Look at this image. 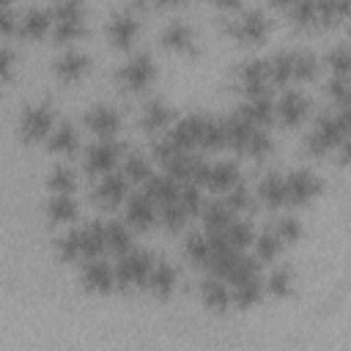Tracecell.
<instances>
[{
    "label": "cell",
    "instance_id": "24",
    "mask_svg": "<svg viewBox=\"0 0 351 351\" xmlns=\"http://www.w3.org/2000/svg\"><path fill=\"white\" fill-rule=\"evenodd\" d=\"M47 214L55 219V222H69L74 219L77 214V203L71 195H55L49 203H47Z\"/></svg>",
    "mask_w": 351,
    "mask_h": 351
},
{
    "label": "cell",
    "instance_id": "9",
    "mask_svg": "<svg viewBox=\"0 0 351 351\" xmlns=\"http://www.w3.org/2000/svg\"><path fill=\"white\" fill-rule=\"evenodd\" d=\"M101 250H107V230H104V225L101 222H90V225L80 228V252H82V258L93 261V258H99Z\"/></svg>",
    "mask_w": 351,
    "mask_h": 351
},
{
    "label": "cell",
    "instance_id": "28",
    "mask_svg": "<svg viewBox=\"0 0 351 351\" xmlns=\"http://www.w3.org/2000/svg\"><path fill=\"white\" fill-rule=\"evenodd\" d=\"M261 197H263L269 206H280V203H285L282 178H280L277 173H271V176H266V178L261 181Z\"/></svg>",
    "mask_w": 351,
    "mask_h": 351
},
{
    "label": "cell",
    "instance_id": "7",
    "mask_svg": "<svg viewBox=\"0 0 351 351\" xmlns=\"http://www.w3.org/2000/svg\"><path fill=\"white\" fill-rule=\"evenodd\" d=\"M228 25L236 30L239 38H247V41H255V38H261L266 33V16L261 11H255V8L239 11Z\"/></svg>",
    "mask_w": 351,
    "mask_h": 351
},
{
    "label": "cell",
    "instance_id": "33",
    "mask_svg": "<svg viewBox=\"0 0 351 351\" xmlns=\"http://www.w3.org/2000/svg\"><path fill=\"white\" fill-rule=\"evenodd\" d=\"M123 178H134V181H145L151 173H148V162L143 156H129L126 165H123Z\"/></svg>",
    "mask_w": 351,
    "mask_h": 351
},
{
    "label": "cell",
    "instance_id": "16",
    "mask_svg": "<svg viewBox=\"0 0 351 351\" xmlns=\"http://www.w3.org/2000/svg\"><path fill=\"white\" fill-rule=\"evenodd\" d=\"M123 192H126V178L121 173H104L96 186V197L101 203H115L118 197H123Z\"/></svg>",
    "mask_w": 351,
    "mask_h": 351
},
{
    "label": "cell",
    "instance_id": "27",
    "mask_svg": "<svg viewBox=\"0 0 351 351\" xmlns=\"http://www.w3.org/2000/svg\"><path fill=\"white\" fill-rule=\"evenodd\" d=\"M315 71V55L307 49L291 52V80H304Z\"/></svg>",
    "mask_w": 351,
    "mask_h": 351
},
{
    "label": "cell",
    "instance_id": "22",
    "mask_svg": "<svg viewBox=\"0 0 351 351\" xmlns=\"http://www.w3.org/2000/svg\"><path fill=\"white\" fill-rule=\"evenodd\" d=\"M261 291H263L261 277H258V274H250V277L233 282V293H230V296H233L239 304H250V302H255V299L261 296Z\"/></svg>",
    "mask_w": 351,
    "mask_h": 351
},
{
    "label": "cell",
    "instance_id": "34",
    "mask_svg": "<svg viewBox=\"0 0 351 351\" xmlns=\"http://www.w3.org/2000/svg\"><path fill=\"white\" fill-rule=\"evenodd\" d=\"M58 250H60L63 258H82V252H80V230H71V233L60 236L58 239Z\"/></svg>",
    "mask_w": 351,
    "mask_h": 351
},
{
    "label": "cell",
    "instance_id": "43",
    "mask_svg": "<svg viewBox=\"0 0 351 351\" xmlns=\"http://www.w3.org/2000/svg\"><path fill=\"white\" fill-rule=\"evenodd\" d=\"M14 22H16L14 8H11V5H5V3H0V33H3V30H8Z\"/></svg>",
    "mask_w": 351,
    "mask_h": 351
},
{
    "label": "cell",
    "instance_id": "26",
    "mask_svg": "<svg viewBox=\"0 0 351 351\" xmlns=\"http://www.w3.org/2000/svg\"><path fill=\"white\" fill-rule=\"evenodd\" d=\"M167 121H170L167 104H162V101H148V104H145V110H143V126H145L148 132L162 129Z\"/></svg>",
    "mask_w": 351,
    "mask_h": 351
},
{
    "label": "cell",
    "instance_id": "5",
    "mask_svg": "<svg viewBox=\"0 0 351 351\" xmlns=\"http://www.w3.org/2000/svg\"><path fill=\"white\" fill-rule=\"evenodd\" d=\"M49 132H52V110L47 104L27 107L25 115H22V134L30 137V140H38Z\"/></svg>",
    "mask_w": 351,
    "mask_h": 351
},
{
    "label": "cell",
    "instance_id": "14",
    "mask_svg": "<svg viewBox=\"0 0 351 351\" xmlns=\"http://www.w3.org/2000/svg\"><path fill=\"white\" fill-rule=\"evenodd\" d=\"M277 110H280V118H282L285 123H299V121L304 118V112H307V101H304L302 93L288 90V93L280 99Z\"/></svg>",
    "mask_w": 351,
    "mask_h": 351
},
{
    "label": "cell",
    "instance_id": "1",
    "mask_svg": "<svg viewBox=\"0 0 351 351\" xmlns=\"http://www.w3.org/2000/svg\"><path fill=\"white\" fill-rule=\"evenodd\" d=\"M151 258L148 252H140V250H132V252H123L118 266L112 269L115 271V282L123 285V288H132V285H145L148 280V271H151Z\"/></svg>",
    "mask_w": 351,
    "mask_h": 351
},
{
    "label": "cell",
    "instance_id": "32",
    "mask_svg": "<svg viewBox=\"0 0 351 351\" xmlns=\"http://www.w3.org/2000/svg\"><path fill=\"white\" fill-rule=\"evenodd\" d=\"M186 255H189L192 261L206 263V261H208V239H206L203 233H192V236L186 239Z\"/></svg>",
    "mask_w": 351,
    "mask_h": 351
},
{
    "label": "cell",
    "instance_id": "11",
    "mask_svg": "<svg viewBox=\"0 0 351 351\" xmlns=\"http://www.w3.org/2000/svg\"><path fill=\"white\" fill-rule=\"evenodd\" d=\"M241 82H244V88H247L250 96L266 93V82H269V66H266V60H250L241 69Z\"/></svg>",
    "mask_w": 351,
    "mask_h": 351
},
{
    "label": "cell",
    "instance_id": "30",
    "mask_svg": "<svg viewBox=\"0 0 351 351\" xmlns=\"http://www.w3.org/2000/svg\"><path fill=\"white\" fill-rule=\"evenodd\" d=\"M71 186H74V170L66 167V165L55 167L52 176H49V189H52L55 195H69Z\"/></svg>",
    "mask_w": 351,
    "mask_h": 351
},
{
    "label": "cell",
    "instance_id": "17",
    "mask_svg": "<svg viewBox=\"0 0 351 351\" xmlns=\"http://www.w3.org/2000/svg\"><path fill=\"white\" fill-rule=\"evenodd\" d=\"M145 285L154 291V293H170L173 285H176V271L170 263H154L151 271H148V280Z\"/></svg>",
    "mask_w": 351,
    "mask_h": 351
},
{
    "label": "cell",
    "instance_id": "15",
    "mask_svg": "<svg viewBox=\"0 0 351 351\" xmlns=\"http://www.w3.org/2000/svg\"><path fill=\"white\" fill-rule=\"evenodd\" d=\"M211 189H228L236 184V165L233 162H217V165H208L206 170V181Z\"/></svg>",
    "mask_w": 351,
    "mask_h": 351
},
{
    "label": "cell",
    "instance_id": "18",
    "mask_svg": "<svg viewBox=\"0 0 351 351\" xmlns=\"http://www.w3.org/2000/svg\"><path fill=\"white\" fill-rule=\"evenodd\" d=\"M49 22H52L49 11L33 5V8L22 11V16H19V30H22L25 36H38V33H44V27H47Z\"/></svg>",
    "mask_w": 351,
    "mask_h": 351
},
{
    "label": "cell",
    "instance_id": "42",
    "mask_svg": "<svg viewBox=\"0 0 351 351\" xmlns=\"http://www.w3.org/2000/svg\"><path fill=\"white\" fill-rule=\"evenodd\" d=\"M329 93L346 107V96H348V82H346V77H335V80L329 82Z\"/></svg>",
    "mask_w": 351,
    "mask_h": 351
},
{
    "label": "cell",
    "instance_id": "8",
    "mask_svg": "<svg viewBox=\"0 0 351 351\" xmlns=\"http://www.w3.org/2000/svg\"><path fill=\"white\" fill-rule=\"evenodd\" d=\"M88 126L96 132V134H101L104 140H110L115 132H118V126H121V115H118V110L115 107H110V104H96L90 112H88Z\"/></svg>",
    "mask_w": 351,
    "mask_h": 351
},
{
    "label": "cell",
    "instance_id": "19",
    "mask_svg": "<svg viewBox=\"0 0 351 351\" xmlns=\"http://www.w3.org/2000/svg\"><path fill=\"white\" fill-rule=\"evenodd\" d=\"M85 66H88V58H85L80 49H66V52H63V55L55 60L58 74H60V77H66V80L80 77V74L85 71Z\"/></svg>",
    "mask_w": 351,
    "mask_h": 351
},
{
    "label": "cell",
    "instance_id": "29",
    "mask_svg": "<svg viewBox=\"0 0 351 351\" xmlns=\"http://www.w3.org/2000/svg\"><path fill=\"white\" fill-rule=\"evenodd\" d=\"M225 239H228V244H230L233 250L241 252V247L252 241V225H250V222H230V225L225 228Z\"/></svg>",
    "mask_w": 351,
    "mask_h": 351
},
{
    "label": "cell",
    "instance_id": "13",
    "mask_svg": "<svg viewBox=\"0 0 351 351\" xmlns=\"http://www.w3.org/2000/svg\"><path fill=\"white\" fill-rule=\"evenodd\" d=\"M126 219L134 225V228H145L151 225L154 219V203L140 192V195H132L129 203H126Z\"/></svg>",
    "mask_w": 351,
    "mask_h": 351
},
{
    "label": "cell",
    "instance_id": "35",
    "mask_svg": "<svg viewBox=\"0 0 351 351\" xmlns=\"http://www.w3.org/2000/svg\"><path fill=\"white\" fill-rule=\"evenodd\" d=\"M271 233L277 236V241H280V244H282V241H293V239L299 236V222H296L293 217H282Z\"/></svg>",
    "mask_w": 351,
    "mask_h": 351
},
{
    "label": "cell",
    "instance_id": "37",
    "mask_svg": "<svg viewBox=\"0 0 351 351\" xmlns=\"http://www.w3.org/2000/svg\"><path fill=\"white\" fill-rule=\"evenodd\" d=\"M288 285H291V271H288V269H274V271L269 274V280H266V288H269L271 293H285Z\"/></svg>",
    "mask_w": 351,
    "mask_h": 351
},
{
    "label": "cell",
    "instance_id": "12",
    "mask_svg": "<svg viewBox=\"0 0 351 351\" xmlns=\"http://www.w3.org/2000/svg\"><path fill=\"white\" fill-rule=\"evenodd\" d=\"M107 30H110L115 44H126L137 30V19H134L132 11H115L110 16V22H107Z\"/></svg>",
    "mask_w": 351,
    "mask_h": 351
},
{
    "label": "cell",
    "instance_id": "25",
    "mask_svg": "<svg viewBox=\"0 0 351 351\" xmlns=\"http://www.w3.org/2000/svg\"><path fill=\"white\" fill-rule=\"evenodd\" d=\"M77 145V132L71 123H60L58 129L49 132V148L58 151V154H69L71 148Z\"/></svg>",
    "mask_w": 351,
    "mask_h": 351
},
{
    "label": "cell",
    "instance_id": "44",
    "mask_svg": "<svg viewBox=\"0 0 351 351\" xmlns=\"http://www.w3.org/2000/svg\"><path fill=\"white\" fill-rule=\"evenodd\" d=\"M8 66H11V49L0 44V74H5V71H8Z\"/></svg>",
    "mask_w": 351,
    "mask_h": 351
},
{
    "label": "cell",
    "instance_id": "40",
    "mask_svg": "<svg viewBox=\"0 0 351 351\" xmlns=\"http://www.w3.org/2000/svg\"><path fill=\"white\" fill-rule=\"evenodd\" d=\"M291 14H293L299 22H313V19H315V3H307V0L293 3V5H291Z\"/></svg>",
    "mask_w": 351,
    "mask_h": 351
},
{
    "label": "cell",
    "instance_id": "36",
    "mask_svg": "<svg viewBox=\"0 0 351 351\" xmlns=\"http://www.w3.org/2000/svg\"><path fill=\"white\" fill-rule=\"evenodd\" d=\"M269 145H271V140H269V134L263 132V129H252V134H250V140H247V151L250 154H255V156H261V154H266L269 151Z\"/></svg>",
    "mask_w": 351,
    "mask_h": 351
},
{
    "label": "cell",
    "instance_id": "31",
    "mask_svg": "<svg viewBox=\"0 0 351 351\" xmlns=\"http://www.w3.org/2000/svg\"><path fill=\"white\" fill-rule=\"evenodd\" d=\"M104 230H107V247L110 250H115V252H129V230L121 225V222H110V225H104Z\"/></svg>",
    "mask_w": 351,
    "mask_h": 351
},
{
    "label": "cell",
    "instance_id": "20",
    "mask_svg": "<svg viewBox=\"0 0 351 351\" xmlns=\"http://www.w3.org/2000/svg\"><path fill=\"white\" fill-rule=\"evenodd\" d=\"M203 219H206V228H208V233H217V230H225L230 222H233V208L222 200H217V203H211V206H206V211H203Z\"/></svg>",
    "mask_w": 351,
    "mask_h": 351
},
{
    "label": "cell",
    "instance_id": "38",
    "mask_svg": "<svg viewBox=\"0 0 351 351\" xmlns=\"http://www.w3.org/2000/svg\"><path fill=\"white\" fill-rule=\"evenodd\" d=\"M326 60H329V66L335 69V77H346V71H348V49H346V47L332 49Z\"/></svg>",
    "mask_w": 351,
    "mask_h": 351
},
{
    "label": "cell",
    "instance_id": "2",
    "mask_svg": "<svg viewBox=\"0 0 351 351\" xmlns=\"http://www.w3.org/2000/svg\"><path fill=\"white\" fill-rule=\"evenodd\" d=\"M118 77H121V82H123L126 88H143V85H148V80L154 77V60H151L145 52H137V55H132V58L121 66Z\"/></svg>",
    "mask_w": 351,
    "mask_h": 351
},
{
    "label": "cell",
    "instance_id": "21",
    "mask_svg": "<svg viewBox=\"0 0 351 351\" xmlns=\"http://www.w3.org/2000/svg\"><path fill=\"white\" fill-rule=\"evenodd\" d=\"M162 41L167 47H189L192 44V27L184 19H170L162 30Z\"/></svg>",
    "mask_w": 351,
    "mask_h": 351
},
{
    "label": "cell",
    "instance_id": "41",
    "mask_svg": "<svg viewBox=\"0 0 351 351\" xmlns=\"http://www.w3.org/2000/svg\"><path fill=\"white\" fill-rule=\"evenodd\" d=\"M162 217H165V222L170 228H178L184 222V208L178 203H167V206H162Z\"/></svg>",
    "mask_w": 351,
    "mask_h": 351
},
{
    "label": "cell",
    "instance_id": "10",
    "mask_svg": "<svg viewBox=\"0 0 351 351\" xmlns=\"http://www.w3.org/2000/svg\"><path fill=\"white\" fill-rule=\"evenodd\" d=\"M82 280L88 288H96V291H107L115 285V271L110 269V263L93 258L85 263V271H82Z\"/></svg>",
    "mask_w": 351,
    "mask_h": 351
},
{
    "label": "cell",
    "instance_id": "6",
    "mask_svg": "<svg viewBox=\"0 0 351 351\" xmlns=\"http://www.w3.org/2000/svg\"><path fill=\"white\" fill-rule=\"evenodd\" d=\"M118 154H121V143H115L112 137L110 140H101V143H96V145H90L88 148V159H85V165H88V170L90 173H110V167H112V162L118 159Z\"/></svg>",
    "mask_w": 351,
    "mask_h": 351
},
{
    "label": "cell",
    "instance_id": "3",
    "mask_svg": "<svg viewBox=\"0 0 351 351\" xmlns=\"http://www.w3.org/2000/svg\"><path fill=\"white\" fill-rule=\"evenodd\" d=\"M49 16H52V25H55V30H58L60 38H71L82 27V8L77 3H60V5H55L49 11Z\"/></svg>",
    "mask_w": 351,
    "mask_h": 351
},
{
    "label": "cell",
    "instance_id": "23",
    "mask_svg": "<svg viewBox=\"0 0 351 351\" xmlns=\"http://www.w3.org/2000/svg\"><path fill=\"white\" fill-rule=\"evenodd\" d=\"M200 293H203V302H206L208 307H217V310H222V307L230 302V291L222 285L219 277H208V280L203 282Z\"/></svg>",
    "mask_w": 351,
    "mask_h": 351
},
{
    "label": "cell",
    "instance_id": "39",
    "mask_svg": "<svg viewBox=\"0 0 351 351\" xmlns=\"http://www.w3.org/2000/svg\"><path fill=\"white\" fill-rule=\"evenodd\" d=\"M277 247H280V241H277V236L271 230H266V233L258 236V255L261 258H271L277 252Z\"/></svg>",
    "mask_w": 351,
    "mask_h": 351
},
{
    "label": "cell",
    "instance_id": "4",
    "mask_svg": "<svg viewBox=\"0 0 351 351\" xmlns=\"http://www.w3.org/2000/svg\"><path fill=\"white\" fill-rule=\"evenodd\" d=\"M318 178L310 173V170H296L291 173L288 178H282V189H285V200L291 203H302L307 197H313L318 192Z\"/></svg>",
    "mask_w": 351,
    "mask_h": 351
}]
</instances>
